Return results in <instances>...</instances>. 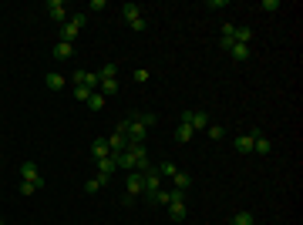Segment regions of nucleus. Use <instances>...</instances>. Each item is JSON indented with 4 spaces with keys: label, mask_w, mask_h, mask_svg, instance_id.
Listing matches in <instances>:
<instances>
[{
    "label": "nucleus",
    "mask_w": 303,
    "mask_h": 225,
    "mask_svg": "<svg viewBox=\"0 0 303 225\" xmlns=\"http://www.w3.org/2000/svg\"><path fill=\"white\" fill-rule=\"evenodd\" d=\"M118 135H125L128 138V145H145V138H148V128L135 114H128L122 124H118Z\"/></svg>",
    "instance_id": "nucleus-1"
},
{
    "label": "nucleus",
    "mask_w": 303,
    "mask_h": 225,
    "mask_svg": "<svg viewBox=\"0 0 303 225\" xmlns=\"http://www.w3.org/2000/svg\"><path fill=\"white\" fill-rule=\"evenodd\" d=\"M122 17H125V24L132 27L135 34H142V31L148 27L145 17H142V7H138V4H125V7H122Z\"/></svg>",
    "instance_id": "nucleus-2"
},
{
    "label": "nucleus",
    "mask_w": 303,
    "mask_h": 225,
    "mask_svg": "<svg viewBox=\"0 0 303 225\" xmlns=\"http://www.w3.org/2000/svg\"><path fill=\"white\" fill-rule=\"evenodd\" d=\"M158 178H162V175H158L155 168L142 171V181H145V191H142V195H145L148 202H155V195H158Z\"/></svg>",
    "instance_id": "nucleus-3"
},
{
    "label": "nucleus",
    "mask_w": 303,
    "mask_h": 225,
    "mask_svg": "<svg viewBox=\"0 0 303 225\" xmlns=\"http://www.w3.org/2000/svg\"><path fill=\"white\" fill-rule=\"evenodd\" d=\"M182 121H185V124H192V131H206V128L213 124L206 111H185V114H182Z\"/></svg>",
    "instance_id": "nucleus-4"
},
{
    "label": "nucleus",
    "mask_w": 303,
    "mask_h": 225,
    "mask_svg": "<svg viewBox=\"0 0 303 225\" xmlns=\"http://www.w3.org/2000/svg\"><path fill=\"white\" fill-rule=\"evenodd\" d=\"M74 84H84V88H91V91H98L101 88V74L98 71H74Z\"/></svg>",
    "instance_id": "nucleus-5"
},
{
    "label": "nucleus",
    "mask_w": 303,
    "mask_h": 225,
    "mask_svg": "<svg viewBox=\"0 0 303 225\" xmlns=\"http://www.w3.org/2000/svg\"><path fill=\"white\" fill-rule=\"evenodd\" d=\"M112 175H115V158L112 155H108V158H98V175H94V178L101 181V188L112 181Z\"/></svg>",
    "instance_id": "nucleus-6"
},
{
    "label": "nucleus",
    "mask_w": 303,
    "mask_h": 225,
    "mask_svg": "<svg viewBox=\"0 0 303 225\" xmlns=\"http://www.w3.org/2000/svg\"><path fill=\"white\" fill-rule=\"evenodd\" d=\"M47 14L54 24H67V4L64 0H47Z\"/></svg>",
    "instance_id": "nucleus-7"
},
{
    "label": "nucleus",
    "mask_w": 303,
    "mask_h": 225,
    "mask_svg": "<svg viewBox=\"0 0 303 225\" xmlns=\"http://www.w3.org/2000/svg\"><path fill=\"white\" fill-rule=\"evenodd\" d=\"M21 181H37V185L44 188V175H41V168H37L34 161H24L21 165Z\"/></svg>",
    "instance_id": "nucleus-8"
},
{
    "label": "nucleus",
    "mask_w": 303,
    "mask_h": 225,
    "mask_svg": "<svg viewBox=\"0 0 303 225\" xmlns=\"http://www.w3.org/2000/svg\"><path fill=\"white\" fill-rule=\"evenodd\" d=\"M78 34H81V27L78 24H61V41H64V44H74V41H78Z\"/></svg>",
    "instance_id": "nucleus-9"
},
{
    "label": "nucleus",
    "mask_w": 303,
    "mask_h": 225,
    "mask_svg": "<svg viewBox=\"0 0 303 225\" xmlns=\"http://www.w3.org/2000/svg\"><path fill=\"white\" fill-rule=\"evenodd\" d=\"M91 155H94V161L112 155V151H108V138H94V141H91Z\"/></svg>",
    "instance_id": "nucleus-10"
},
{
    "label": "nucleus",
    "mask_w": 303,
    "mask_h": 225,
    "mask_svg": "<svg viewBox=\"0 0 303 225\" xmlns=\"http://www.w3.org/2000/svg\"><path fill=\"white\" fill-rule=\"evenodd\" d=\"M185 215H189L185 202H168V218H172V222H182Z\"/></svg>",
    "instance_id": "nucleus-11"
},
{
    "label": "nucleus",
    "mask_w": 303,
    "mask_h": 225,
    "mask_svg": "<svg viewBox=\"0 0 303 225\" xmlns=\"http://www.w3.org/2000/svg\"><path fill=\"white\" fill-rule=\"evenodd\" d=\"M192 138H195V131H192V124H185V121H182L179 128H175V141H179V145H189Z\"/></svg>",
    "instance_id": "nucleus-12"
},
{
    "label": "nucleus",
    "mask_w": 303,
    "mask_h": 225,
    "mask_svg": "<svg viewBox=\"0 0 303 225\" xmlns=\"http://www.w3.org/2000/svg\"><path fill=\"white\" fill-rule=\"evenodd\" d=\"M71 54H74V44H64V41L54 44V61H71Z\"/></svg>",
    "instance_id": "nucleus-13"
},
{
    "label": "nucleus",
    "mask_w": 303,
    "mask_h": 225,
    "mask_svg": "<svg viewBox=\"0 0 303 225\" xmlns=\"http://www.w3.org/2000/svg\"><path fill=\"white\" fill-rule=\"evenodd\" d=\"M229 54H233V61L246 64V61H249V44H233V47H229Z\"/></svg>",
    "instance_id": "nucleus-14"
},
{
    "label": "nucleus",
    "mask_w": 303,
    "mask_h": 225,
    "mask_svg": "<svg viewBox=\"0 0 303 225\" xmlns=\"http://www.w3.org/2000/svg\"><path fill=\"white\" fill-rule=\"evenodd\" d=\"M44 84L51 91H61V88H67V78H61V74H57V71H51V74H47L44 78Z\"/></svg>",
    "instance_id": "nucleus-15"
},
{
    "label": "nucleus",
    "mask_w": 303,
    "mask_h": 225,
    "mask_svg": "<svg viewBox=\"0 0 303 225\" xmlns=\"http://www.w3.org/2000/svg\"><path fill=\"white\" fill-rule=\"evenodd\" d=\"M233 41H236V44H249V41H253V27H246V24H243V27H236Z\"/></svg>",
    "instance_id": "nucleus-16"
},
{
    "label": "nucleus",
    "mask_w": 303,
    "mask_h": 225,
    "mask_svg": "<svg viewBox=\"0 0 303 225\" xmlns=\"http://www.w3.org/2000/svg\"><path fill=\"white\" fill-rule=\"evenodd\" d=\"M229 222H233V225H256V215L243 208V212H236L233 218H229Z\"/></svg>",
    "instance_id": "nucleus-17"
},
{
    "label": "nucleus",
    "mask_w": 303,
    "mask_h": 225,
    "mask_svg": "<svg viewBox=\"0 0 303 225\" xmlns=\"http://www.w3.org/2000/svg\"><path fill=\"white\" fill-rule=\"evenodd\" d=\"M269 138L266 135H259V138H253V151H256V155H269Z\"/></svg>",
    "instance_id": "nucleus-18"
},
{
    "label": "nucleus",
    "mask_w": 303,
    "mask_h": 225,
    "mask_svg": "<svg viewBox=\"0 0 303 225\" xmlns=\"http://www.w3.org/2000/svg\"><path fill=\"white\" fill-rule=\"evenodd\" d=\"M236 151H239V155H249V151H253V138L239 135V138H236Z\"/></svg>",
    "instance_id": "nucleus-19"
},
{
    "label": "nucleus",
    "mask_w": 303,
    "mask_h": 225,
    "mask_svg": "<svg viewBox=\"0 0 303 225\" xmlns=\"http://www.w3.org/2000/svg\"><path fill=\"white\" fill-rule=\"evenodd\" d=\"M71 94H74V101L88 104V98H91V94H94V91H91V88H84V84H74V91H71Z\"/></svg>",
    "instance_id": "nucleus-20"
},
{
    "label": "nucleus",
    "mask_w": 303,
    "mask_h": 225,
    "mask_svg": "<svg viewBox=\"0 0 303 225\" xmlns=\"http://www.w3.org/2000/svg\"><path fill=\"white\" fill-rule=\"evenodd\" d=\"M172 181H175V188H179V191H189V185H192V178L185 175V171H175V175H172Z\"/></svg>",
    "instance_id": "nucleus-21"
},
{
    "label": "nucleus",
    "mask_w": 303,
    "mask_h": 225,
    "mask_svg": "<svg viewBox=\"0 0 303 225\" xmlns=\"http://www.w3.org/2000/svg\"><path fill=\"white\" fill-rule=\"evenodd\" d=\"M101 94H105V98H112V94H118V78H112V81H101Z\"/></svg>",
    "instance_id": "nucleus-22"
},
{
    "label": "nucleus",
    "mask_w": 303,
    "mask_h": 225,
    "mask_svg": "<svg viewBox=\"0 0 303 225\" xmlns=\"http://www.w3.org/2000/svg\"><path fill=\"white\" fill-rule=\"evenodd\" d=\"M88 108L91 111H101V108H105V94H101V91H94V94L88 98Z\"/></svg>",
    "instance_id": "nucleus-23"
},
{
    "label": "nucleus",
    "mask_w": 303,
    "mask_h": 225,
    "mask_svg": "<svg viewBox=\"0 0 303 225\" xmlns=\"http://www.w3.org/2000/svg\"><path fill=\"white\" fill-rule=\"evenodd\" d=\"M206 135L213 138V141H223L226 131H223V124H209V128H206Z\"/></svg>",
    "instance_id": "nucleus-24"
},
{
    "label": "nucleus",
    "mask_w": 303,
    "mask_h": 225,
    "mask_svg": "<svg viewBox=\"0 0 303 225\" xmlns=\"http://www.w3.org/2000/svg\"><path fill=\"white\" fill-rule=\"evenodd\" d=\"M158 175H168V178H172V175H175V171H179V168H175V161H168V158H165V161H162V165H158Z\"/></svg>",
    "instance_id": "nucleus-25"
},
{
    "label": "nucleus",
    "mask_w": 303,
    "mask_h": 225,
    "mask_svg": "<svg viewBox=\"0 0 303 225\" xmlns=\"http://www.w3.org/2000/svg\"><path fill=\"white\" fill-rule=\"evenodd\" d=\"M98 74H101V81H112V78H118V64H105V68H101Z\"/></svg>",
    "instance_id": "nucleus-26"
},
{
    "label": "nucleus",
    "mask_w": 303,
    "mask_h": 225,
    "mask_svg": "<svg viewBox=\"0 0 303 225\" xmlns=\"http://www.w3.org/2000/svg\"><path fill=\"white\" fill-rule=\"evenodd\" d=\"M34 191H41V185L37 181H21V195L27 198V195H34Z\"/></svg>",
    "instance_id": "nucleus-27"
},
{
    "label": "nucleus",
    "mask_w": 303,
    "mask_h": 225,
    "mask_svg": "<svg viewBox=\"0 0 303 225\" xmlns=\"http://www.w3.org/2000/svg\"><path fill=\"white\" fill-rule=\"evenodd\" d=\"M135 118H138V121L145 124V128H152V124L158 121V114H152V111H145V114H135Z\"/></svg>",
    "instance_id": "nucleus-28"
},
{
    "label": "nucleus",
    "mask_w": 303,
    "mask_h": 225,
    "mask_svg": "<svg viewBox=\"0 0 303 225\" xmlns=\"http://www.w3.org/2000/svg\"><path fill=\"white\" fill-rule=\"evenodd\" d=\"M84 191H88V195H98V191H101V181L98 178H88V181H84Z\"/></svg>",
    "instance_id": "nucleus-29"
},
{
    "label": "nucleus",
    "mask_w": 303,
    "mask_h": 225,
    "mask_svg": "<svg viewBox=\"0 0 303 225\" xmlns=\"http://www.w3.org/2000/svg\"><path fill=\"white\" fill-rule=\"evenodd\" d=\"M148 78H152V74H148V71L145 68H138V71H135V81H138V84H145V81Z\"/></svg>",
    "instance_id": "nucleus-30"
},
{
    "label": "nucleus",
    "mask_w": 303,
    "mask_h": 225,
    "mask_svg": "<svg viewBox=\"0 0 303 225\" xmlns=\"http://www.w3.org/2000/svg\"><path fill=\"white\" fill-rule=\"evenodd\" d=\"M259 7H263V11H280V0H263Z\"/></svg>",
    "instance_id": "nucleus-31"
},
{
    "label": "nucleus",
    "mask_w": 303,
    "mask_h": 225,
    "mask_svg": "<svg viewBox=\"0 0 303 225\" xmlns=\"http://www.w3.org/2000/svg\"><path fill=\"white\" fill-rule=\"evenodd\" d=\"M209 7L213 11H223V7H229V0H209Z\"/></svg>",
    "instance_id": "nucleus-32"
},
{
    "label": "nucleus",
    "mask_w": 303,
    "mask_h": 225,
    "mask_svg": "<svg viewBox=\"0 0 303 225\" xmlns=\"http://www.w3.org/2000/svg\"><path fill=\"white\" fill-rule=\"evenodd\" d=\"M223 225H233V222H223Z\"/></svg>",
    "instance_id": "nucleus-33"
},
{
    "label": "nucleus",
    "mask_w": 303,
    "mask_h": 225,
    "mask_svg": "<svg viewBox=\"0 0 303 225\" xmlns=\"http://www.w3.org/2000/svg\"><path fill=\"white\" fill-rule=\"evenodd\" d=\"M0 225H4V218H0Z\"/></svg>",
    "instance_id": "nucleus-34"
}]
</instances>
